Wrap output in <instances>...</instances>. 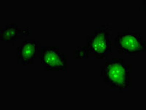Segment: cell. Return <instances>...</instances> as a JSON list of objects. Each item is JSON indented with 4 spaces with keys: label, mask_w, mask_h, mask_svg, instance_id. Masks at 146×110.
Masks as SVG:
<instances>
[{
    "label": "cell",
    "mask_w": 146,
    "mask_h": 110,
    "mask_svg": "<svg viewBox=\"0 0 146 110\" xmlns=\"http://www.w3.org/2000/svg\"><path fill=\"white\" fill-rule=\"evenodd\" d=\"M90 53L88 47H78L76 52V56L79 59H87Z\"/></svg>",
    "instance_id": "52a82bcc"
},
{
    "label": "cell",
    "mask_w": 146,
    "mask_h": 110,
    "mask_svg": "<svg viewBox=\"0 0 146 110\" xmlns=\"http://www.w3.org/2000/svg\"><path fill=\"white\" fill-rule=\"evenodd\" d=\"M41 46L35 38L24 40L17 48L18 61L21 65H32L40 57Z\"/></svg>",
    "instance_id": "5b68a950"
},
{
    "label": "cell",
    "mask_w": 146,
    "mask_h": 110,
    "mask_svg": "<svg viewBox=\"0 0 146 110\" xmlns=\"http://www.w3.org/2000/svg\"><path fill=\"white\" fill-rule=\"evenodd\" d=\"M142 11L145 13L146 16V0L143 1V3H142Z\"/></svg>",
    "instance_id": "ba28073f"
},
{
    "label": "cell",
    "mask_w": 146,
    "mask_h": 110,
    "mask_svg": "<svg viewBox=\"0 0 146 110\" xmlns=\"http://www.w3.org/2000/svg\"><path fill=\"white\" fill-rule=\"evenodd\" d=\"M29 35V29H19L16 24H10L6 25L4 29H0V40L7 44L13 46L14 43L20 38H25Z\"/></svg>",
    "instance_id": "8992f818"
},
{
    "label": "cell",
    "mask_w": 146,
    "mask_h": 110,
    "mask_svg": "<svg viewBox=\"0 0 146 110\" xmlns=\"http://www.w3.org/2000/svg\"><path fill=\"white\" fill-rule=\"evenodd\" d=\"M111 36L112 26L110 24H103L93 34L87 35L86 46L95 58L104 59L112 52Z\"/></svg>",
    "instance_id": "7a4b0ae2"
},
{
    "label": "cell",
    "mask_w": 146,
    "mask_h": 110,
    "mask_svg": "<svg viewBox=\"0 0 146 110\" xmlns=\"http://www.w3.org/2000/svg\"><path fill=\"white\" fill-rule=\"evenodd\" d=\"M104 82L112 88L123 91L129 87V66L124 59H109L101 68Z\"/></svg>",
    "instance_id": "6da1fadb"
},
{
    "label": "cell",
    "mask_w": 146,
    "mask_h": 110,
    "mask_svg": "<svg viewBox=\"0 0 146 110\" xmlns=\"http://www.w3.org/2000/svg\"><path fill=\"white\" fill-rule=\"evenodd\" d=\"M115 44L120 53L134 55L146 53V41L140 32L123 29L115 36Z\"/></svg>",
    "instance_id": "3957f363"
},
{
    "label": "cell",
    "mask_w": 146,
    "mask_h": 110,
    "mask_svg": "<svg viewBox=\"0 0 146 110\" xmlns=\"http://www.w3.org/2000/svg\"><path fill=\"white\" fill-rule=\"evenodd\" d=\"M40 62L47 71H65L67 62L64 53L57 47L43 46L40 52Z\"/></svg>",
    "instance_id": "277c9868"
}]
</instances>
